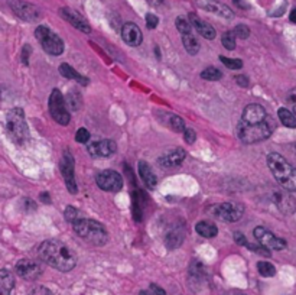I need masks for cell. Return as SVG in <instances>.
<instances>
[{
  "label": "cell",
  "instance_id": "1",
  "mask_svg": "<svg viewBox=\"0 0 296 295\" xmlns=\"http://www.w3.org/2000/svg\"><path fill=\"white\" fill-rule=\"evenodd\" d=\"M38 255L45 263L61 272L71 270L77 263V256L74 255V252L66 244L58 240L44 242L39 246Z\"/></svg>",
  "mask_w": 296,
  "mask_h": 295
},
{
  "label": "cell",
  "instance_id": "2",
  "mask_svg": "<svg viewBox=\"0 0 296 295\" xmlns=\"http://www.w3.org/2000/svg\"><path fill=\"white\" fill-rule=\"evenodd\" d=\"M268 165L273 177L288 191H296V168L292 167L282 155H268Z\"/></svg>",
  "mask_w": 296,
  "mask_h": 295
},
{
  "label": "cell",
  "instance_id": "3",
  "mask_svg": "<svg viewBox=\"0 0 296 295\" xmlns=\"http://www.w3.org/2000/svg\"><path fill=\"white\" fill-rule=\"evenodd\" d=\"M72 227L80 237L96 246H103L108 239V234L103 224L91 218H77L72 223Z\"/></svg>",
  "mask_w": 296,
  "mask_h": 295
},
{
  "label": "cell",
  "instance_id": "4",
  "mask_svg": "<svg viewBox=\"0 0 296 295\" xmlns=\"http://www.w3.org/2000/svg\"><path fill=\"white\" fill-rule=\"evenodd\" d=\"M273 130H274V122L268 116L266 120H263L260 123H254V125H244V123L238 122L237 135H238L240 141L250 145V143L266 141L268 138H270Z\"/></svg>",
  "mask_w": 296,
  "mask_h": 295
},
{
  "label": "cell",
  "instance_id": "5",
  "mask_svg": "<svg viewBox=\"0 0 296 295\" xmlns=\"http://www.w3.org/2000/svg\"><path fill=\"white\" fill-rule=\"evenodd\" d=\"M6 130L9 138L18 145H24L29 138L25 113L22 109H12L6 116Z\"/></svg>",
  "mask_w": 296,
  "mask_h": 295
},
{
  "label": "cell",
  "instance_id": "6",
  "mask_svg": "<svg viewBox=\"0 0 296 295\" xmlns=\"http://www.w3.org/2000/svg\"><path fill=\"white\" fill-rule=\"evenodd\" d=\"M35 37L39 41L44 51L48 52L50 55L58 57L64 52V42L55 32H52L48 26L40 25L35 31Z\"/></svg>",
  "mask_w": 296,
  "mask_h": 295
},
{
  "label": "cell",
  "instance_id": "7",
  "mask_svg": "<svg viewBox=\"0 0 296 295\" xmlns=\"http://www.w3.org/2000/svg\"><path fill=\"white\" fill-rule=\"evenodd\" d=\"M50 113H51L52 119L62 126H66L71 120V115L66 109L64 96L58 89L52 90L51 96H50Z\"/></svg>",
  "mask_w": 296,
  "mask_h": 295
},
{
  "label": "cell",
  "instance_id": "8",
  "mask_svg": "<svg viewBox=\"0 0 296 295\" xmlns=\"http://www.w3.org/2000/svg\"><path fill=\"white\" fill-rule=\"evenodd\" d=\"M211 214L221 221L234 223L243 217L244 207L242 204H237V203H222V204L214 205L211 208Z\"/></svg>",
  "mask_w": 296,
  "mask_h": 295
},
{
  "label": "cell",
  "instance_id": "9",
  "mask_svg": "<svg viewBox=\"0 0 296 295\" xmlns=\"http://www.w3.org/2000/svg\"><path fill=\"white\" fill-rule=\"evenodd\" d=\"M8 3L13 13L26 22H36L42 18V12L39 11V8L32 3H28L24 0H8Z\"/></svg>",
  "mask_w": 296,
  "mask_h": 295
},
{
  "label": "cell",
  "instance_id": "10",
  "mask_svg": "<svg viewBox=\"0 0 296 295\" xmlns=\"http://www.w3.org/2000/svg\"><path fill=\"white\" fill-rule=\"evenodd\" d=\"M96 182L98 185V188H102L103 191H108V193H116L120 191L123 187V178L122 175L112 171V169H106L102 171L96 175Z\"/></svg>",
  "mask_w": 296,
  "mask_h": 295
},
{
  "label": "cell",
  "instance_id": "11",
  "mask_svg": "<svg viewBox=\"0 0 296 295\" xmlns=\"http://www.w3.org/2000/svg\"><path fill=\"white\" fill-rule=\"evenodd\" d=\"M61 174L64 177L65 185L68 188V191L71 194H77L78 185L76 181V174H74V158L70 152H65L62 159H61Z\"/></svg>",
  "mask_w": 296,
  "mask_h": 295
},
{
  "label": "cell",
  "instance_id": "12",
  "mask_svg": "<svg viewBox=\"0 0 296 295\" xmlns=\"http://www.w3.org/2000/svg\"><path fill=\"white\" fill-rule=\"evenodd\" d=\"M254 237L258 239V243L262 244L263 247L269 249V250H282L286 247V242L284 239L274 236L272 231L262 227V226L254 229Z\"/></svg>",
  "mask_w": 296,
  "mask_h": 295
},
{
  "label": "cell",
  "instance_id": "13",
  "mask_svg": "<svg viewBox=\"0 0 296 295\" xmlns=\"http://www.w3.org/2000/svg\"><path fill=\"white\" fill-rule=\"evenodd\" d=\"M44 272V266L32 259H22L16 263V273L26 281H34Z\"/></svg>",
  "mask_w": 296,
  "mask_h": 295
},
{
  "label": "cell",
  "instance_id": "14",
  "mask_svg": "<svg viewBox=\"0 0 296 295\" xmlns=\"http://www.w3.org/2000/svg\"><path fill=\"white\" fill-rule=\"evenodd\" d=\"M266 119H268V113H266L263 106H260V104H248V106H246L244 110H243L240 123L254 125V123H260V122H263Z\"/></svg>",
  "mask_w": 296,
  "mask_h": 295
},
{
  "label": "cell",
  "instance_id": "15",
  "mask_svg": "<svg viewBox=\"0 0 296 295\" xmlns=\"http://www.w3.org/2000/svg\"><path fill=\"white\" fill-rule=\"evenodd\" d=\"M60 15L64 18L66 22H70L76 29H78V31L84 32V34H90L91 32L90 24L80 13L76 12V11L70 9V8H62V9H60Z\"/></svg>",
  "mask_w": 296,
  "mask_h": 295
},
{
  "label": "cell",
  "instance_id": "16",
  "mask_svg": "<svg viewBox=\"0 0 296 295\" xmlns=\"http://www.w3.org/2000/svg\"><path fill=\"white\" fill-rule=\"evenodd\" d=\"M116 142L110 141V139H104L91 143L88 146V154L92 158H107L116 152Z\"/></svg>",
  "mask_w": 296,
  "mask_h": 295
},
{
  "label": "cell",
  "instance_id": "17",
  "mask_svg": "<svg viewBox=\"0 0 296 295\" xmlns=\"http://www.w3.org/2000/svg\"><path fill=\"white\" fill-rule=\"evenodd\" d=\"M122 38L129 47H139L142 44V31L136 24H124L122 28Z\"/></svg>",
  "mask_w": 296,
  "mask_h": 295
},
{
  "label": "cell",
  "instance_id": "18",
  "mask_svg": "<svg viewBox=\"0 0 296 295\" xmlns=\"http://www.w3.org/2000/svg\"><path fill=\"white\" fill-rule=\"evenodd\" d=\"M273 201L278 205V208L284 213V214H292L296 210L295 198L290 194L284 193V191H274L273 193Z\"/></svg>",
  "mask_w": 296,
  "mask_h": 295
},
{
  "label": "cell",
  "instance_id": "19",
  "mask_svg": "<svg viewBox=\"0 0 296 295\" xmlns=\"http://www.w3.org/2000/svg\"><path fill=\"white\" fill-rule=\"evenodd\" d=\"M185 156H186V154H185L184 149L175 148V149L169 151V152H166L165 155H162V156L159 158V164L165 168H176L180 167V165H182Z\"/></svg>",
  "mask_w": 296,
  "mask_h": 295
},
{
  "label": "cell",
  "instance_id": "20",
  "mask_svg": "<svg viewBox=\"0 0 296 295\" xmlns=\"http://www.w3.org/2000/svg\"><path fill=\"white\" fill-rule=\"evenodd\" d=\"M190 24L192 25L194 29H195L201 37H204L206 39L216 38V29L210 25V24H206V21L200 19L196 15H194V13L190 15Z\"/></svg>",
  "mask_w": 296,
  "mask_h": 295
},
{
  "label": "cell",
  "instance_id": "21",
  "mask_svg": "<svg viewBox=\"0 0 296 295\" xmlns=\"http://www.w3.org/2000/svg\"><path fill=\"white\" fill-rule=\"evenodd\" d=\"M184 239H185V229L182 226H176L170 229V231L166 234L165 243L168 249H176L184 243Z\"/></svg>",
  "mask_w": 296,
  "mask_h": 295
},
{
  "label": "cell",
  "instance_id": "22",
  "mask_svg": "<svg viewBox=\"0 0 296 295\" xmlns=\"http://www.w3.org/2000/svg\"><path fill=\"white\" fill-rule=\"evenodd\" d=\"M138 169H139V175H140L143 182H144L149 188H154L156 184H158V178H156V175L154 174L150 165H149L146 161H139Z\"/></svg>",
  "mask_w": 296,
  "mask_h": 295
},
{
  "label": "cell",
  "instance_id": "23",
  "mask_svg": "<svg viewBox=\"0 0 296 295\" xmlns=\"http://www.w3.org/2000/svg\"><path fill=\"white\" fill-rule=\"evenodd\" d=\"M195 230H196V233H198L200 236L208 237V239L216 237V236L218 234L217 226H216L214 223H211V221H206V220H204V221H198L196 226H195Z\"/></svg>",
  "mask_w": 296,
  "mask_h": 295
},
{
  "label": "cell",
  "instance_id": "24",
  "mask_svg": "<svg viewBox=\"0 0 296 295\" xmlns=\"http://www.w3.org/2000/svg\"><path fill=\"white\" fill-rule=\"evenodd\" d=\"M60 73H61V76H64L65 78L76 80V81H78V83H80V84H82V86H87V84H88V78L84 77V76H81V74L77 73L71 65L61 64V67H60Z\"/></svg>",
  "mask_w": 296,
  "mask_h": 295
},
{
  "label": "cell",
  "instance_id": "25",
  "mask_svg": "<svg viewBox=\"0 0 296 295\" xmlns=\"http://www.w3.org/2000/svg\"><path fill=\"white\" fill-rule=\"evenodd\" d=\"M204 8H206L208 12L217 13L218 16H221V18H226V19H232V16H234L232 9H230L228 6H226V5H221V3L210 2V3H206Z\"/></svg>",
  "mask_w": 296,
  "mask_h": 295
},
{
  "label": "cell",
  "instance_id": "26",
  "mask_svg": "<svg viewBox=\"0 0 296 295\" xmlns=\"http://www.w3.org/2000/svg\"><path fill=\"white\" fill-rule=\"evenodd\" d=\"M182 42H184V47H185V50H186V52L190 55H196L198 54V51H200V42H198V39L194 37L192 32L182 34Z\"/></svg>",
  "mask_w": 296,
  "mask_h": 295
},
{
  "label": "cell",
  "instance_id": "27",
  "mask_svg": "<svg viewBox=\"0 0 296 295\" xmlns=\"http://www.w3.org/2000/svg\"><path fill=\"white\" fill-rule=\"evenodd\" d=\"M13 286H14V278L12 273L6 269H0V292L10 294Z\"/></svg>",
  "mask_w": 296,
  "mask_h": 295
},
{
  "label": "cell",
  "instance_id": "28",
  "mask_svg": "<svg viewBox=\"0 0 296 295\" xmlns=\"http://www.w3.org/2000/svg\"><path fill=\"white\" fill-rule=\"evenodd\" d=\"M65 104L70 107V110H72V112H77L81 109V106H82V97H81V94L77 93V91H70L68 94H66V97H65Z\"/></svg>",
  "mask_w": 296,
  "mask_h": 295
},
{
  "label": "cell",
  "instance_id": "29",
  "mask_svg": "<svg viewBox=\"0 0 296 295\" xmlns=\"http://www.w3.org/2000/svg\"><path fill=\"white\" fill-rule=\"evenodd\" d=\"M278 115H279V119H280L282 125H284L286 128H290V129L296 128V116L294 115L290 110H288V109L282 107V109H279Z\"/></svg>",
  "mask_w": 296,
  "mask_h": 295
},
{
  "label": "cell",
  "instance_id": "30",
  "mask_svg": "<svg viewBox=\"0 0 296 295\" xmlns=\"http://www.w3.org/2000/svg\"><path fill=\"white\" fill-rule=\"evenodd\" d=\"M221 44H222V47H224L226 50L232 51V50L236 48V35H234V32H232V31L224 32L222 37H221Z\"/></svg>",
  "mask_w": 296,
  "mask_h": 295
},
{
  "label": "cell",
  "instance_id": "31",
  "mask_svg": "<svg viewBox=\"0 0 296 295\" xmlns=\"http://www.w3.org/2000/svg\"><path fill=\"white\" fill-rule=\"evenodd\" d=\"M201 77L204 80H208V81H218L222 78V73L214 67H208L201 73Z\"/></svg>",
  "mask_w": 296,
  "mask_h": 295
},
{
  "label": "cell",
  "instance_id": "32",
  "mask_svg": "<svg viewBox=\"0 0 296 295\" xmlns=\"http://www.w3.org/2000/svg\"><path fill=\"white\" fill-rule=\"evenodd\" d=\"M258 273L264 278H270V276H274L276 273V268L269 263V262H258Z\"/></svg>",
  "mask_w": 296,
  "mask_h": 295
},
{
  "label": "cell",
  "instance_id": "33",
  "mask_svg": "<svg viewBox=\"0 0 296 295\" xmlns=\"http://www.w3.org/2000/svg\"><path fill=\"white\" fill-rule=\"evenodd\" d=\"M169 128L172 129L174 132H184L185 130V122H184V119L180 117V116L176 115H172L170 116V119H169Z\"/></svg>",
  "mask_w": 296,
  "mask_h": 295
},
{
  "label": "cell",
  "instance_id": "34",
  "mask_svg": "<svg viewBox=\"0 0 296 295\" xmlns=\"http://www.w3.org/2000/svg\"><path fill=\"white\" fill-rule=\"evenodd\" d=\"M176 28H178V31L180 32V35L182 34H190V32H194L192 31V25L190 24V21H186V19H184V18H176Z\"/></svg>",
  "mask_w": 296,
  "mask_h": 295
},
{
  "label": "cell",
  "instance_id": "35",
  "mask_svg": "<svg viewBox=\"0 0 296 295\" xmlns=\"http://www.w3.org/2000/svg\"><path fill=\"white\" fill-rule=\"evenodd\" d=\"M220 61L226 67L232 68V70H240L243 67V61L242 60H232V58H226V57H221Z\"/></svg>",
  "mask_w": 296,
  "mask_h": 295
},
{
  "label": "cell",
  "instance_id": "36",
  "mask_svg": "<svg viewBox=\"0 0 296 295\" xmlns=\"http://www.w3.org/2000/svg\"><path fill=\"white\" fill-rule=\"evenodd\" d=\"M234 35H236V38H240V39H247L248 38V35H250V29H248V26L246 25H237L234 28Z\"/></svg>",
  "mask_w": 296,
  "mask_h": 295
},
{
  "label": "cell",
  "instance_id": "37",
  "mask_svg": "<svg viewBox=\"0 0 296 295\" xmlns=\"http://www.w3.org/2000/svg\"><path fill=\"white\" fill-rule=\"evenodd\" d=\"M139 295H166V292H165V289H164V288H160V286H158V285L152 283L148 289L140 291V294Z\"/></svg>",
  "mask_w": 296,
  "mask_h": 295
},
{
  "label": "cell",
  "instance_id": "38",
  "mask_svg": "<svg viewBox=\"0 0 296 295\" xmlns=\"http://www.w3.org/2000/svg\"><path fill=\"white\" fill-rule=\"evenodd\" d=\"M64 216H65V220L66 221H70V223H74L78 217V211L72 207V205H68L66 208H65V211H64Z\"/></svg>",
  "mask_w": 296,
  "mask_h": 295
},
{
  "label": "cell",
  "instance_id": "39",
  "mask_svg": "<svg viewBox=\"0 0 296 295\" xmlns=\"http://www.w3.org/2000/svg\"><path fill=\"white\" fill-rule=\"evenodd\" d=\"M76 141L80 142V143H87L90 141V132L87 129L80 128L76 133Z\"/></svg>",
  "mask_w": 296,
  "mask_h": 295
},
{
  "label": "cell",
  "instance_id": "40",
  "mask_svg": "<svg viewBox=\"0 0 296 295\" xmlns=\"http://www.w3.org/2000/svg\"><path fill=\"white\" fill-rule=\"evenodd\" d=\"M184 139H185V142H186L188 145H192L194 142L196 141V133H195V130H194V129H185V130H184Z\"/></svg>",
  "mask_w": 296,
  "mask_h": 295
},
{
  "label": "cell",
  "instance_id": "41",
  "mask_svg": "<svg viewBox=\"0 0 296 295\" xmlns=\"http://www.w3.org/2000/svg\"><path fill=\"white\" fill-rule=\"evenodd\" d=\"M159 24V19H158V16L154 15V13H148L146 15V25L149 29H154L156 26Z\"/></svg>",
  "mask_w": 296,
  "mask_h": 295
},
{
  "label": "cell",
  "instance_id": "42",
  "mask_svg": "<svg viewBox=\"0 0 296 295\" xmlns=\"http://www.w3.org/2000/svg\"><path fill=\"white\" fill-rule=\"evenodd\" d=\"M288 103L292 106V113L296 116V89H294L288 94Z\"/></svg>",
  "mask_w": 296,
  "mask_h": 295
},
{
  "label": "cell",
  "instance_id": "43",
  "mask_svg": "<svg viewBox=\"0 0 296 295\" xmlns=\"http://www.w3.org/2000/svg\"><path fill=\"white\" fill-rule=\"evenodd\" d=\"M30 52H32L30 47H29V45H25L24 50H22V63L25 65H29V55H30Z\"/></svg>",
  "mask_w": 296,
  "mask_h": 295
},
{
  "label": "cell",
  "instance_id": "44",
  "mask_svg": "<svg viewBox=\"0 0 296 295\" xmlns=\"http://www.w3.org/2000/svg\"><path fill=\"white\" fill-rule=\"evenodd\" d=\"M234 240H236V243L243 244V246H246V244L248 243L244 234H243V233H238V231H236V233H234Z\"/></svg>",
  "mask_w": 296,
  "mask_h": 295
},
{
  "label": "cell",
  "instance_id": "45",
  "mask_svg": "<svg viewBox=\"0 0 296 295\" xmlns=\"http://www.w3.org/2000/svg\"><path fill=\"white\" fill-rule=\"evenodd\" d=\"M236 83L238 84V86H242V87H247L248 86V80L246 76H237L236 77Z\"/></svg>",
  "mask_w": 296,
  "mask_h": 295
},
{
  "label": "cell",
  "instance_id": "46",
  "mask_svg": "<svg viewBox=\"0 0 296 295\" xmlns=\"http://www.w3.org/2000/svg\"><path fill=\"white\" fill-rule=\"evenodd\" d=\"M289 19H290V22L296 24V9H294V11L290 12V15H289Z\"/></svg>",
  "mask_w": 296,
  "mask_h": 295
},
{
  "label": "cell",
  "instance_id": "47",
  "mask_svg": "<svg viewBox=\"0 0 296 295\" xmlns=\"http://www.w3.org/2000/svg\"><path fill=\"white\" fill-rule=\"evenodd\" d=\"M40 198H42V201H46V203H50L51 200H50V197H48V193H44L40 195Z\"/></svg>",
  "mask_w": 296,
  "mask_h": 295
},
{
  "label": "cell",
  "instance_id": "48",
  "mask_svg": "<svg viewBox=\"0 0 296 295\" xmlns=\"http://www.w3.org/2000/svg\"><path fill=\"white\" fill-rule=\"evenodd\" d=\"M149 2H150L152 5H154V6H156V5H160V3H162L164 0H149Z\"/></svg>",
  "mask_w": 296,
  "mask_h": 295
},
{
  "label": "cell",
  "instance_id": "49",
  "mask_svg": "<svg viewBox=\"0 0 296 295\" xmlns=\"http://www.w3.org/2000/svg\"><path fill=\"white\" fill-rule=\"evenodd\" d=\"M232 295H246V294H242V292H234V294Z\"/></svg>",
  "mask_w": 296,
  "mask_h": 295
},
{
  "label": "cell",
  "instance_id": "50",
  "mask_svg": "<svg viewBox=\"0 0 296 295\" xmlns=\"http://www.w3.org/2000/svg\"><path fill=\"white\" fill-rule=\"evenodd\" d=\"M0 295H10V294H8V292H0Z\"/></svg>",
  "mask_w": 296,
  "mask_h": 295
},
{
  "label": "cell",
  "instance_id": "51",
  "mask_svg": "<svg viewBox=\"0 0 296 295\" xmlns=\"http://www.w3.org/2000/svg\"><path fill=\"white\" fill-rule=\"evenodd\" d=\"M295 154H296V143H295Z\"/></svg>",
  "mask_w": 296,
  "mask_h": 295
}]
</instances>
